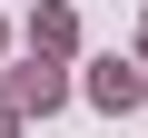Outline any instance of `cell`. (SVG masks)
Wrapping results in <instances>:
<instances>
[{
	"mask_svg": "<svg viewBox=\"0 0 148 138\" xmlns=\"http://www.w3.org/2000/svg\"><path fill=\"white\" fill-rule=\"evenodd\" d=\"M10 99H20V109H49V99H59V79H49V69H20V79H10Z\"/></svg>",
	"mask_w": 148,
	"mask_h": 138,
	"instance_id": "cell-1",
	"label": "cell"
},
{
	"mask_svg": "<svg viewBox=\"0 0 148 138\" xmlns=\"http://www.w3.org/2000/svg\"><path fill=\"white\" fill-rule=\"evenodd\" d=\"M0 138H10V128H0Z\"/></svg>",
	"mask_w": 148,
	"mask_h": 138,
	"instance_id": "cell-2",
	"label": "cell"
}]
</instances>
